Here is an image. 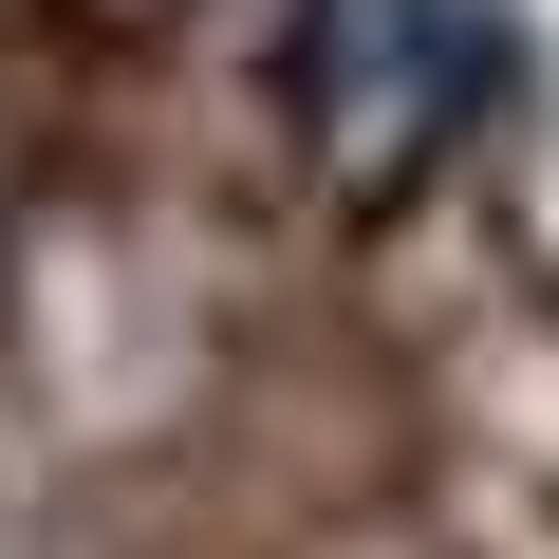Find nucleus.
<instances>
[{"instance_id": "obj_1", "label": "nucleus", "mask_w": 559, "mask_h": 559, "mask_svg": "<svg viewBox=\"0 0 559 559\" xmlns=\"http://www.w3.org/2000/svg\"><path fill=\"white\" fill-rule=\"evenodd\" d=\"M485 112V20L466 0H280V131L336 205H392L448 168Z\"/></svg>"}]
</instances>
